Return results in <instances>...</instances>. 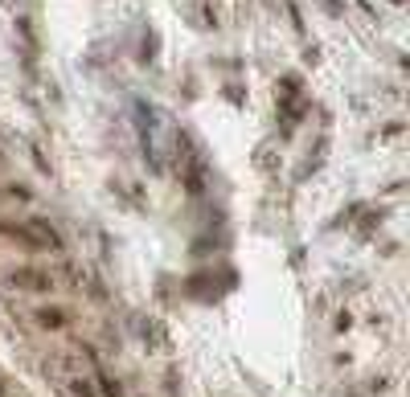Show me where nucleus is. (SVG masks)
<instances>
[{
	"mask_svg": "<svg viewBox=\"0 0 410 397\" xmlns=\"http://www.w3.org/2000/svg\"><path fill=\"white\" fill-rule=\"evenodd\" d=\"M4 282H8L13 291H29V295H49V291L58 287L53 275L41 271V266H13V271L4 275Z\"/></svg>",
	"mask_w": 410,
	"mask_h": 397,
	"instance_id": "1",
	"label": "nucleus"
},
{
	"mask_svg": "<svg viewBox=\"0 0 410 397\" xmlns=\"http://www.w3.org/2000/svg\"><path fill=\"white\" fill-rule=\"evenodd\" d=\"M33 324L41 327V332H66V327H70V311L58 307V304H41L33 311Z\"/></svg>",
	"mask_w": 410,
	"mask_h": 397,
	"instance_id": "2",
	"label": "nucleus"
},
{
	"mask_svg": "<svg viewBox=\"0 0 410 397\" xmlns=\"http://www.w3.org/2000/svg\"><path fill=\"white\" fill-rule=\"evenodd\" d=\"M0 237H4V242H17V246H25V250H46L41 237L33 234L29 226H21V221H0Z\"/></svg>",
	"mask_w": 410,
	"mask_h": 397,
	"instance_id": "3",
	"label": "nucleus"
},
{
	"mask_svg": "<svg viewBox=\"0 0 410 397\" xmlns=\"http://www.w3.org/2000/svg\"><path fill=\"white\" fill-rule=\"evenodd\" d=\"M25 226H29L33 234L41 237V246H46V250H53V254H62V234L53 230V221H49V217H29Z\"/></svg>",
	"mask_w": 410,
	"mask_h": 397,
	"instance_id": "4",
	"label": "nucleus"
},
{
	"mask_svg": "<svg viewBox=\"0 0 410 397\" xmlns=\"http://www.w3.org/2000/svg\"><path fill=\"white\" fill-rule=\"evenodd\" d=\"M95 389H98V397H123V385L111 373H107L103 365L95 369Z\"/></svg>",
	"mask_w": 410,
	"mask_h": 397,
	"instance_id": "5",
	"label": "nucleus"
},
{
	"mask_svg": "<svg viewBox=\"0 0 410 397\" xmlns=\"http://www.w3.org/2000/svg\"><path fill=\"white\" fill-rule=\"evenodd\" d=\"M66 393L70 397H98L95 377H70V381H66Z\"/></svg>",
	"mask_w": 410,
	"mask_h": 397,
	"instance_id": "6",
	"label": "nucleus"
},
{
	"mask_svg": "<svg viewBox=\"0 0 410 397\" xmlns=\"http://www.w3.org/2000/svg\"><path fill=\"white\" fill-rule=\"evenodd\" d=\"M156 49H160V37H156V29H148L144 41H140V58H144V62H152V58H156Z\"/></svg>",
	"mask_w": 410,
	"mask_h": 397,
	"instance_id": "7",
	"label": "nucleus"
},
{
	"mask_svg": "<svg viewBox=\"0 0 410 397\" xmlns=\"http://www.w3.org/2000/svg\"><path fill=\"white\" fill-rule=\"evenodd\" d=\"M382 221H386V213H365V217H361V226H357V234L369 237L373 230H378V226H382Z\"/></svg>",
	"mask_w": 410,
	"mask_h": 397,
	"instance_id": "8",
	"label": "nucleus"
},
{
	"mask_svg": "<svg viewBox=\"0 0 410 397\" xmlns=\"http://www.w3.org/2000/svg\"><path fill=\"white\" fill-rule=\"evenodd\" d=\"M349 327H353V311H349V307H340L337 315H333V332H337V336H345Z\"/></svg>",
	"mask_w": 410,
	"mask_h": 397,
	"instance_id": "9",
	"label": "nucleus"
},
{
	"mask_svg": "<svg viewBox=\"0 0 410 397\" xmlns=\"http://www.w3.org/2000/svg\"><path fill=\"white\" fill-rule=\"evenodd\" d=\"M177 381H181V373H177V365H172L169 373H165V393L169 397H181V385H177Z\"/></svg>",
	"mask_w": 410,
	"mask_h": 397,
	"instance_id": "10",
	"label": "nucleus"
},
{
	"mask_svg": "<svg viewBox=\"0 0 410 397\" xmlns=\"http://www.w3.org/2000/svg\"><path fill=\"white\" fill-rule=\"evenodd\" d=\"M4 197H8V201H33L29 185H8V188H4Z\"/></svg>",
	"mask_w": 410,
	"mask_h": 397,
	"instance_id": "11",
	"label": "nucleus"
},
{
	"mask_svg": "<svg viewBox=\"0 0 410 397\" xmlns=\"http://www.w3.org/2000/svg\"><path fill=\"white\" fill-rule=\"evenodd\" d=\"M33 164H37V172H49V164H46V156H41V148H33Z\"/></svg>",
	"mask_w": 410,
	"mask_h": 397,
	"instance_id": "12",
	"label": "nucleus"
},
{
	"mask_svg": "<svg viewBox=\"0 0 410 397\" xmlns=\"http://www.w3.org/2000/svg\"><path fill=\"white\" fill-rule=\"evenodd\" d=\"M0 397H8V377H0Z\"/></svg>",
	"mask_w": 410,
	"mask_h": 397,
	"instance_id": "13",
	"label": "nucleus"
},
{
	"mask_svg": "<svg viewBox=\"0 0 410 397\" xmlns=\"http://www.w3.org/2000/svg\"><path fill=\"white\" fill-rule=\"evenodd\" d=\"M390 4H394V8H406V0H390Z\"/></svg>",
	"mask_w": 410,
	"mask_h": 397,
	"instance_id": "14",
	"label": "nucleus"
},
{
	"mask_svg": "<svg viewBox=\"0 0 410 397\" xmlns=\"http://www.w3.org/2000/svg\"><path fill=\"white\" fill-rule=\"evenodd\" d=\"M328 8H333V13H337V8H340V0H328Z\"/></svg>",
	"mask_w": 410,
	"mask_h": 397,
	"instance_id": "15",
	"label": "nucleus"
}]
</instances>
